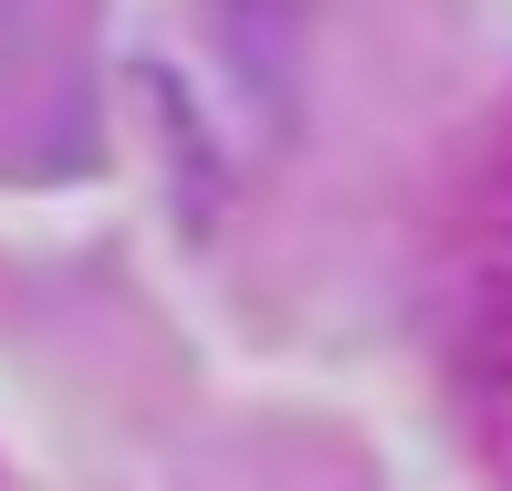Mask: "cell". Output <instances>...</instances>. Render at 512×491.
<instances>
[{
	"instance_id": "cell-1",
	"label": "cell",
	"mask_w": 512,
	"mask_h": 491,
	"mask_svg": "<svg viewBox=\"0 0 512 491\" xmlns=\"http://www.w3.org/2000/svg\"><path fill=\"white\" fill-rule=\"evenodd\" d=\"M460 377H471L481 439L512 471V178L502 199L481 209V241H471V293H460Z\"/></svg>"
}]
</instances>
